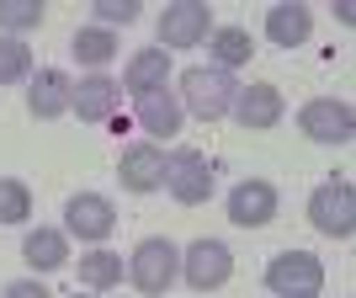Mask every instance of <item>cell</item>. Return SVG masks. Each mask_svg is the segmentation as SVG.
I'll list each match as a JSON object with an SVG mask.
<instances>
[{"mask_svg": "<svg viewBox=\"0 0 356 298\" xmlns=\"http://www.w3.org/2000/svg\"><path fill=\"white\" fill-rule=\"evenodd\" d=\"M122 102V86L112 74H86L80 86L70 91V112H80V123H106Z\"/></svg>", "mask_w": 356, "mask_h": 298, "instance_id": "15", "label": "cell"}, {"mask_svg": "<svg viewBox=\"0 0 356 298\" xmlns=\"http://www.w3.org/2000/svg\"><path fill=\"white\" fill-rule=\"evenodd\" d=\"M70 54H74L80 64H86V70H96V74H102V64H112V54H118V32L96 27V22H90V27H74Z\"/></svg>", "mask_w": 356, "mask_h": 298, "instance_id": "21", "label": "cell"}, {"mask_svg": "<svg viewBox=\"0 0 356 298\" xmlns=\"http://www.w3.org/2000/svg\"><path fill=\"white\" fill-rule=\"evenodd\" d=\"M22 80H32V48L0 32V86H22Z\"/></svg>", "mask_w": 356, "mask_h": 298, "instance_id": "22", "label": "cell"}, {"mask_svg": "<svg viewBox=\"0 0 356 298\" xmlns=\"http://www.w3.org/2000/svg\"><path fill=\"white\" fill-rule=\"evenodd\" d=\"M293 298H319V293H293Z\"/></svg>", "mask_w": 356, "mask_h": 298, "instance_id": "28", "label": "cell"}, {"mask_svg": "<svg viewBox=\"0 0 356 298\" xmlns=\"http://www.w3.org/2000/svg\"><path fill=\"white\" fill-rule=\"evenodd\" d=\"M213 32V6L208 0H176V6H165L160 16V48L170 54V48H197L208 43Z\"/></svg>", "mask_w": 356, "mask_h": 298, "instance_id": "7", "label": "cell"}, {"mask_svg": "<svg viewBox=\"0 0 356 298\" xmlns=\"http://www.w3.org/2000/svg\"><path fill=\"white\" fill-rule=\"evenodd\" d=\"M134 123L144 128V134H154V139H176L181 134V123H186V112H181V102H176V91L170 86H160V91H144V96H134Z\"/></svg>", "mask_w": 356, "mask_h": 298, "instance_id": "13", "label": "cell"}, {"mask_svg": "<svg viewBox=\"0 0 356 298\" xmlns=\"http://www.w3.org/2000/svg\"><path fill=\"white\" fill-rule=\"evenodd\" d=\"M38 22H43V0H0V32L6 38H22Z\"/></svg>", "mask_w": 356, "mask_h": 298, "instance_id": "23", "label": "cell"}, {"mask_svg": "<svg viewBox=\"0 0 356 298\" xmlns=\"http://www.w3.org/2000/svg\"><path fill=\"white\" fill-rule=\"evenodd\" d=\"M122 267H128V283L144 298H160V293H170L176 277H181V245L165 240V235H149V240L134 245V256H128Z\"/></svg>", "mask_w": 356, "mask_h": 298, "instance_id": "1", "label": "cell"}, {"mask_svg": "<svg viewBox=\"0 0 356 298\" xmlns=\"http://www.w3.org/2000/svg\"><path fill=\"white\" fill-rule=\"evenodd\" d=\"M229 112H234L239 128L261 134V128H277V123H282L287 102H282V91H277V86L255 80V86H239V91H234V107H229Z\"/></svg>", "mask_w": 356, "mask_h": 298, "instance_id": "12", "label": "cell"}, {"mask_svg": "<svg viewBox=\"0 0 356 298\" xmlns=\"http://www.w3.org/2000/svg\"><path fill=\"white\" fill-rule=\"evenodd\" d=\"M118 181L128 192H160L165 187V149L154 139H138L118 155Z\"/></svg>", "mask_w": 356, "mask_h": 298, "instance_id": "11", "label": "cell"}, {"mask_svg": "<svg viewBox=\"0 0 356 298\" xmlns=\"http://www.w3.org/2000/svg\"><path fill=\"white\" fill-rule=\"evenodd\" d=\"M298 128L314 139V144H351L356 134V112L335 96H314V102L298 107Z\"/></svg>", "mask_w": 356, "mask_h": 298, "instance_id": "8", "label": "cell"}, {"mask_svg": "<svg viewBox=\"0 0 356 298\" xmlns=\"http://www.w3.org/2000/svg\"><path fill=\"white\" fill-rule=\"evenodd\" d=\"M266 288L277 298H293V293H319L325 288V261L314 251H277L266 261Z\"/></svg>", "mask_w": 356, "mask_h": 298, "instance_id": "6", "label": "cell"}, {"mask_svg": "<svg viewBox=\"0 0 356 298\" xmlns=\"http://www.w3.org/2000/svg\"><path fill=\"white\" fill-rule=\"evenodd\" d=\"M165 192L176 197L181 208H202V203L213 197V165H208V155L192 149V144L170 149V155H165Z\"/></svg>", "mask_w": 356, "mask_h": 298, "instance_id": "3", "label": "cell"}, {"mask_svg": "<svg viewBox=\"0 0 356 298\" xmlns=\"http://www.w3.org/2000/svg\"><path fill=\"white\" fill-rule=\"evenodd\" d=\"M27 219H32V192H27V181L0 176V224H27Z\"/></svg>", "mask_w": 356, "mask_h": 298, "instance_id": "24", "label": "cell"}, {"mask_svg": "<svg viewBox=\"0 0 356 298\" xmlns=\"http://www.w3.org/2000/svg\"><path fill=\"white\" fill-rule=\"evenodd\" d=\"M74 267H80V288H86V293H106V288H118L122 272H128V267H122V256L118 251H102V245L86 251Z\"/></svg>", "mask_w": 356, "mask_h": 298, "instance_id": "19", "label": "cell"}, {"mask_svg": "<svg viewBox=\"0 0 356 298\" xmlns=\"http://www.w3.org/2000/svg\"><path fill=\"white\" fill-rule=\"evenodd\" d=\"M0 298H54V293H48L38 277H22V283H6V288H0Z\"/></svg>", "mask_w": 356, "mask_h": 298, "instance_id": "26", "label": "cell"}, {"mask_svg": "<svg viewBox=\"0 0 356 298\" xmlns=\"http://www.w3.org/2000/svg\"><path fill=\"white\" fill-rule=\"evenodd\" d=\"M208 54H213V70H239V64H250L255 43H250V32L245 27H213L208 32Z\"/></svg>", "mask_w": 356, "mask_h": 298, "instance_id": "20", "label": "cell"}, {"mask_svg": "<svg viewBox=\"0 0 356 298\" xmlns=\"http://www.w3.org/2000/svg\"><path fill=\"white\" fill-rule=\"evenodd\" d=\"M112 229H118V208L102 192H74L64 203V235H74L80 245H102Z\"/></svg>", "mask_w": 356, "mask_h": 298, "instance_id": "9", "label": "cell"}, {"mask_svg": "<svg viewBox=\"0 0 356 298\" xmlns=\"http://www.w3.org/2000/svg\"><path fill=\"white\" fill-rule=\"evenodd\" d=\"M309 224L325 240H351V229H356V192H351V181H346V176L319 181V187L309 192Z\"/></svg>", "mask_w": 356, "mask_h": 298, "instance_id": "4", "label": "cell"}, {"mask_svg": "<svg viewBox=\"0 0 356 298\" xmlns=\"http://www.w3.org/2000/svg\"><path fill=\"white\" fill-rule=\"evenodd\" d=\"M314 32V11L309 6H298V0H277L266 11V38L277 48H303Z\"/></svg>", "mask_w": 356, "mask_h": 298, "instance_id": "16", "label": "cell"}, {"mask_svg": "<svg viewBox=\"0 0 356 298\" xmlns=\"http://www.w3.org/2000/svg\"><path fill=\"white\" fill-rule=\"evenodd\" d=\"M64 298H90V293H80V288H74V293H64Z\"/></svg>", "mask_w": 356, "mask_h": 298, "instance_id": "27", "label": "cell"}, {"mask_svg": "<svg viewBox=\"0 0 356 298\" xmlns=\"http://www.w3.org/2000/svg\"><path fill=\"white\" fill-rule=\"evenodd\" d=\"M70 91H74V80L64 70H38L27 80V112L38 123H54V118H64L70 112Z\"/></svg>", "mask_w": 356, "mask_h": 298, "instance_id": "14", "label": "cell"}, {"mask_svg": "<svg viewBox=\"0 0 356 298\" xmlns=\"http://www.w3.org/2000/svg\"><path fill=\"white\" fill-rule=\"evenodd\" d=\"M234 74H223L213 70V64H192V70H181V91H176V102L181 112H192V118L202 123H218L229 118V107H234Z\"/></svg>", "mask_w": 356, "mask_h": 298, "instance_id": "2", "label": "cell"}, {"mask_svg": "<svg viewBox=\"0 0 356 298\" xmlns=\"http://www.w3.org/2000/svg\"><path fill=\"white\" fill-rule=\"evenodd\" d=\"M181 277H186V288H197V293H218L229 277H234V251L223 245V240H192L186 251H181Z\"/></svg>", "mask_w": 356, "mask_h": 298, "instance_id": "5", "label": "cell"}, {"mask_svg": "<svg viewBox=\"0 0 356 298\" xmlns=\"http://www.w3.org/2000/svg\"><path fill=\"white\" fill-rule=\"evenodd\" d=\"M165 80H170V54L165 48H138L134 59H128V70H122V91H134V96L160 91Z\"/></svg>", "mask_w": 356, "mask_h": 298, "instance_id": "18", "label": "cell"}, {"mask_svg": "<svg viewBox=\"0 0 356 298\" xmlns=\"http://www.w3.org/2000/svg\"><path fill=\"white\" fill-rule=\"evenodd\" d=\"M96 11V27H128V22H138V0H96L90 6Z\"/></svg>", "mask_w": 356, "mask_h": 298, "instance_id": "25", "label": "cell"}, {"mask_svg": "<svg viewBox=\"0 0 356 298\" xmlns=\"http://www.w3.org/2000/svg\"><path fill=\"white\" fill-rule=\"evenodd\" d=\"M223 208H229V224H239V229H266L277 219V187L261 181V176H245V181L229 187Z\"/></svg>", "mask_w": 356, "mask_h": 298, "instance_id": "10", "label": "cell"}, {"mask_svg": "<svg viewBox=\"0 0 356 298\" xmlns=\"http://www.w3.org/2000/svg\"><path fill=\"white\" fill-rule=\"evenodd\" d=\"M22 256H27L32 272H59V267H70V235L38 224V229H27V240H22Z\"/></svg>", "mask_w": 356, "mask_h": 298, "instance_id": "17", "label": "cell"}]
</instances>
